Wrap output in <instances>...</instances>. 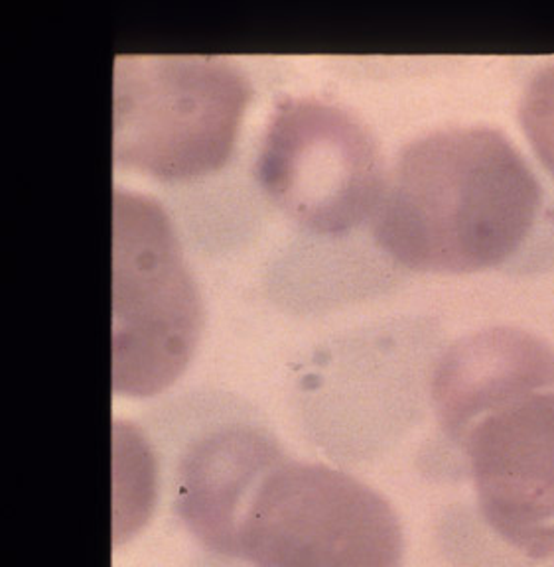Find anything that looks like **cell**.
<instances>
[{
  "instance_id": "6da1fadb",
  "label": "cell",
  "mask_w": 554,
  "mask_h": 567,
  "mask_svg": "<svg viewBox=\"0 0 554 567\" xmlns=\"http://www.w3.org/2000/svg\"><path fill=\"white\" fill-rule=\"evenodd\" d=\"M432 402L483 523L519 554L554 558V347L517 328L462 337L437 364Z\"/></svg>"
},
{
  "instance_id": "7a4b0ae2",
  "label": "cell",
  "mask_w": 554,
  "mask_h": 567,
  "mask_svg": "<svg viewBox=\"0 0 554 567\" xmlns=\"http://www.w3.org/2000/svg\"><path fill=\"white\" fill-rule=\"evenodd\" d=\"M543 209V184L510 136L462 124L402 146L369 227L397 265L475 275L517 257Z\"/></svg>"
},
{
  "instance_id": "3957f363",
  "label": "cell",
  "mask_w": 554,
  "mask_h": 567,
  "mask_svg": "<svg viewBox=\"0 0 554 567\" xmlns=\"http://www.w3.org/2000/svg\"><path fill=\"white\" fill-rule=\"evenodd\" d=\"M224 556L253 567H401L404 536L376 488L278 447L235 514Z\"/></svg>"
},
{
  "instance_id": "277c9868",
  "label": "cell",
  "mask_w": 554,
  "mask_h": 567,
  "mask_svg": "<svg viewBox=\"0 0 554 567\" xmlns=\"http://www.w3.org/2000/svg\"><path fill=\"white\" fill-rule=\"evenodd\" d=\"M242 71L207 55H119L115 164L174 182L206 176L232 156L249 105Z\"/></svg>"
},
{
  "instance_id": "5b68a950",
  "label": "cell",
  "mask_w": 554,
  "mask_h": 567,
  "mask_svg": "<svg viewBox=\"0 0 554 567\" xmlns=\"http://www.w3.org/2000/svg\"><path fill=\"white\" fill-rule=\"evenodd\" d=\"M113 209V389L151 396L188 367L202 300L161 204L116 189Z\"/></svg>"
},
{
  "instance_id": "8992f818",
  "label": "cell",
  "mask_w": 554,
  "mask_h": 567,
  "mask_svg": "<svg viewBox=\"0 0 554 567\" xmlns=\"http://www.w3.org/2000/svg\"><path fill=\"white\" fill-rule=\"evenodd\" d=\"M387 172L371 128L318 97L278 103L257 159L263 192L300 227L330 237L371 223Z\"/></svg>"
},
{
  "instance_id": "52a82bcc",
  "label": "cell",
  "mask_w": 554,
  "mask_h": 567,
  "mask_svg": "<svg viewBox=\"0 0 554 567\" xmlns=\"http://www.w3.org/2000/svg\"><path fill=\"white\" fill-rule=\"evenodd\" d=\"M519 124L541 166L554 177V62L529 78L517 106Z\"/></svg>"
},
{
  "instance_id": "ba28073f",
  "label": "cell",
  "mask_w": 554,
  "mask_h": 567,
  "mask_svg": "<svg viewBox=\"0 0 554 567\" xmlns=\"http://www.w3.org/2000/svg\"><path fill=\"white\" fill-rule=\"evenodd\" d=\"M554 567V566H553Z\"/></svg>"
}]
</instances>
